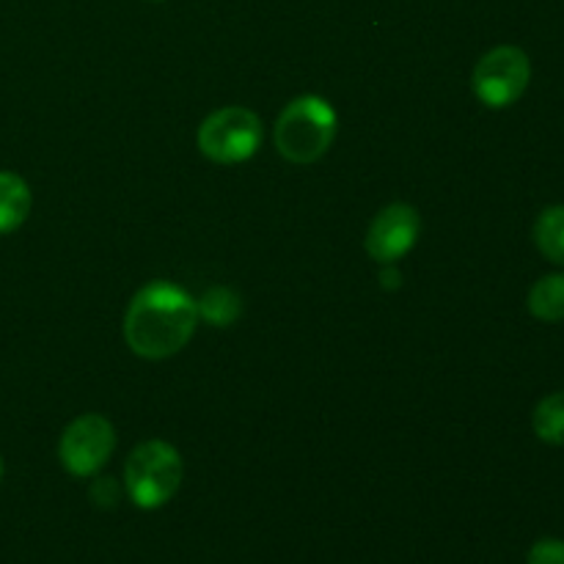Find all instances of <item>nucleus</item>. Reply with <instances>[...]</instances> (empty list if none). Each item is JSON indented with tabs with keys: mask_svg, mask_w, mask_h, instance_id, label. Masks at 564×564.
Listing matches in <instances>:
<instances>
[{
	"mask_svg": "<svg viewBox=\"0 0 564 564\" xmlns=\"http://www.w3.org/2000/svg\"><path fill=\"white\" fill-rule=\"evenodd\" d=\"M198 306L182 286L152 281L141 286L124 314V339L135 356L160 361L180 352L193 339Z\"/></svg>",
	"mask_w": 564,
	"mask_h": 564,
	"instance_id": "nucleus-1",
	"label": "nucleus"
},
{
	"mask_svg": "<svg viewBox=\"0 0 564 564\" xmlns=\"http://www.w3.org/2000/svg\"><path fill=\"white\" fill-rule=\"evenodd\" d=\"M91 499L97 501L99 507H113L116 501H119V488H116L110 479H105V482H97L91 490Z\"/></svg>",
	"mask_w": 564,
	"mask_h": 564,
	"instance_id": "nucleus-14",
	"label": "nucleus"
},
{
	"mask_svg": "<svg viewBox=\"0 0 564 564\" xmlns=\"http://www.w3.org/2000/svg\"><path fill=\"white\" fill-rule=\"evenodd\" d=\"M534 433L540 441L551 446H564V391L549 394L534 408Z\"/></svg>",
	"mask_w": 564,
	"mask_h": 564,
	"instance_id": "nucleus-11",
	"label": "nucleus"
},
{
	"mask_svg": "<svg viewBox=\"0 0 564 564\" xmlns=\"http://www.w3.org/2000/svg\"><path fill=\"white\" fill-rule=\"evenodd\" d=\"M31 213V191L25 180L11 171H0V235L20 229Z\"/></svg>",
	"mask_w": 564,
	"mask_h": 564,
	"instance_id": "nucleus-8",
	"label": "nucleus"
},
{
	"mask_svg": "<svg viewBox=\"0 0 564 564\" xmlns=\"http://www.w3.org/2000/svg\"><path fill=\"white\" fill-rule=\"evenodd\" d=\"M116 449L113 424L99 413H83L64 430L58 457L72 477H94Z\"/></svg>",
	"mask_w": 564,
	"mask_h": 564,
	"instance_id": "nucleus-6",
	"label": "nucleus"
},
{
	"mask_svg": "<svg viewBox=\"0 0 564 564\" xmlns=\"http://www.w3.org/2000/svg\"><path fill=\"white\" fill-rule=\"evenodd\" d=\"M262 143V119L253 110L231 105L209 113L198 127V149L220 165H235L253 158Z\"/></svg>",
	"mask_w": 564,
	"mask_h": 564,
	"instance_id": "nucleus-4",
	"label": "nucleus"
},
{
	"mask_svg": "<svg viewBox=\"0 0 564 564\" xmlns=\"http://www.w3.org/2000/svg\"><path fill=\"white\" fill-rule=\"evenodd\" d=\"M532 80V61L521 47L501 44L477 61L471 75V88L477 99L488 108L501 110L516 105Z\"/></svg>",
	"mask_w": 564,
	"mask_h": 564,
	"instance_id": "nucleus-5",
	"label": "nucleus"
},
{
	"mask_svg": "<svg viewBox=\"0 0 564 564\" xmlns=\"http://www.w3.org/2000/svg\"><path fill=\"white\" fill-rule=\"evenodd\" d=\"M182 457L165 441H143L124 463L127 496L141 510H158L169 505L182 485Z\"/></svg>",
	"mask_w": 564,
	"mask_h": 564,
	"instance_id": "nucleus-3",
	"label": "nucleus"
},
{
	"mask_svg": "<svg viewBox=\"0 0 564 564\" xmlns=\"http://www.w3.org/2000/svg\"><path fill=\"white\" fill-rule=\"evenodd\" d=\"M529 312L543 323H560L564 319V273L543 275L529 290Z\"/></svg>",
	"mask_w": 564,
	"mask_h": 564,
	"instance_id": "nucleus-9",
	"label": "nucleus"
},
{
	"mask_svg": "<svg viewBox=\"0 0 564 564\" xmlns=\"http://www.w3.org/2000/svg\"><path fill=\"white\" fill-rule=\"evenodd\" d=\"M0 479H3V460H0Z\"/></svg>",
	"mask_w": 564,
	"mask_h": 564,
	"instance_id": "nucleus-15",
	"label": "nucleus"
},
{
	"mask_svg": "<svg viewBox=\"0 0 564 564\" xmlns=\"http://www.w3.org/2000/svg\"><path fill=\"white\" fill-rule=\"evenodd\" d=\"M336 110L323 97H297L281 110L275 121V149L295 165L317 163L336 138Z\"/></svg>",
	"mask_w": 564,
	"mask_h": 564,
	"instance_id": "nucleus-2",
	"label": "nucleus"
},
{
	"mask_svg": "<svg viewBox=\"0 0 564 564\" xmlns=\"http://www.w3.org/2000/svg\"><path fill=\"white\" fill-rule=\"evenodd\" d=\"M527 564H564V540H538V543L529 549Z\"/></svg>",
	"mask_w": 564,
	"mask_h": 564,
	"instance_id": "nucleus-13",
	"label": "nucleus"
},
{
	"mask_svg": "<svg viewBox=\"0 0 564 564\" xmlns=\"http://www.w3.org/2000/svg\"><path fill=\"white\" fill-rule=\"evenodd\" d=\"M196 306H198V314H202L207 323L218 325V328H226L231 319L240 317V297H237L231 290H226V286H215V290H209Z\"/></svg>",
	"mask_w": 564,
	"mask_h": 564,
	"instance_id": "nucleus-12",
	"label": "nucleus"
},
{
	"mask_svg": "<svg viewBox=\"0 0 564 564\" xmlns=\"http://www.w3.org/2000/svg\"><path fill=\"white\" fill-rule=\"evenodd\" d=\"M534 242L549 262L564 268V204L540 213L538 224H534Z\"/></svg>",
	"mask_w": 564,
	"mask_h": 564,
	"instance_id": "nucleus-10",
	"label": "nucleus"
},
{
	"mask_svg": "<svg viewBox=\"0 0 564 564\" xmlns=\"http://www.w3.org/2000/svg\"><path fill=\"white\" fill-rule=\"evenodd\" d=\"M419 213L408 204H389L375 215L367 231V253L380 264H391L405 257L419 240Z\"/></svg>",
	"mask_w": 564,
	"mask_h": 564,
	"instance_id": "nucleus-7",
	"label": "nucleus"
}]
</instances>
